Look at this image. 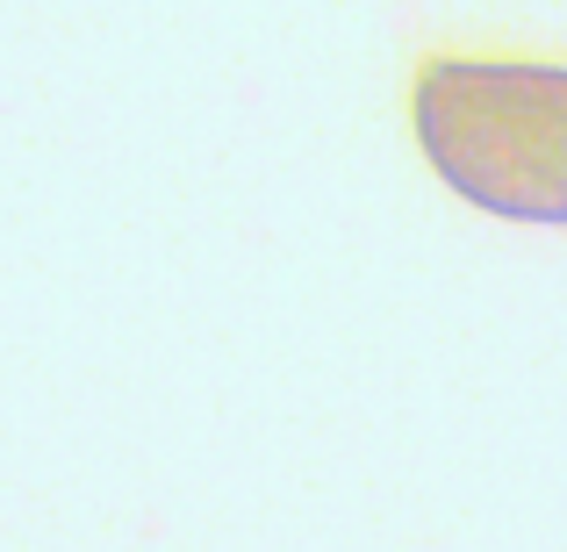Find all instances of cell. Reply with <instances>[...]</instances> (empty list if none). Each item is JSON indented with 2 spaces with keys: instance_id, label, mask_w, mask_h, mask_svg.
Segmentation results:
<instances>
[{
  "instance_id": "obj_1",
  "label": "cell",
  "mask_w": 567,
  "mask_h": 552,
  "mask_svg": "<svg viewBox=\"0 0 567 552\" xmlns=\"http://www.w3.org/2000/svg\"><path fill=\"white\" fill-rule=\"evenodd\" d=\"M410 129L467 208L567 230V65L431 58L410 86Z\"/></svg>"
}]
</instances>
